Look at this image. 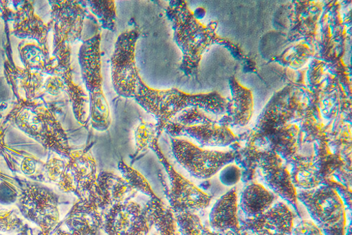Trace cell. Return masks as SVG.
I'll return each instance as SVG.
<instances>
[{
  "label": "cell",
  "mask_w": 352,
  "mask_h": 235,
  "mask_svg": "<svg viewBox=\"0 0 352 235\" xmlns=\"http://www.w3.org/2000/svg\"><path fill=\"white\" fill-rule=\"evenodd\" d=\"M133 99L155 117L157 137L176 115L187 109L195 107L214 114H221L226 109L225 102L217 95L189 94L176 88L157 90L146 85L142 78Z\"/></svg>",
  "instance_id": "cell-1"
},
{
  "label": "cell",
  "mask_w": 352,
  "mask_h": 235,
  "mask_svg": "<svg viewBox=\"0 0 352 235\" xmlns=\"http://www.w3.org/2000/svg\"><path fill=\"white\" fill-rule=\"evenodd\" d=\"M173 31V39L183 54L179 71L188 78L197 74L201 55L211 43V29L201 25L184 0H171L166 10Z\"/></svg>",
  "instance_id": "cell-2"
},
{
  "label": "cell",
  "mask_w": 352,
  "mask_h": 235,
  "mask_svg": "<svg viewBox=\"0 0 352 235\" xmlns=\"http://www.w3.org/2000/svg\"><path fill=\"white\" fill-rule=\"evenodd\" d=\"M101 34H95L80 47L78 62L85 92L89 98L90 124L93 128L107 131L111 124L110 108L103 90Z\"/></svg>",
  "instance_id": "cell-3"
},
{
  "label": "cell",
  "mask_w": 352,
  "mask_h": 235,
  "mask_svg": "<svg viewBox=\"0 0 352 235\" xmlns=\"http://www.w3.org/2000/svg\"><path fill=\"white\" fill-rule=\"evenodd\" d=\"M297 197L322 233L344 235L347 225L346 208L333 188L322 184L311 190H298Z\"/></svg>",
  "instance_id": "cell-4"
},
{
  "label": "cell",
  "mask_w": 352,
  "mask_h": 235,
  "mask_svg": "<svg viewBox=\"0 0 352 235\" xmlns=\"http://www.w3.org/2000/svg\"><path fill=\"white\" fill-rule=\"evenodd\" d=\"M140 32L133 28L117 38L111 58V82L116 93L134 98L141 78L135 63V49Z\"/></svg>",
  "instance_id": "cell-5"
},
{
  "label": "cell",
  "mask_w": 352,
  "mask_h": 235,
  "mask_svg": "<svg viewBox=\"0 0 352 235\" xmlns=\"http://www.w3.org/2000/svg\"><path fill=\"white\" fill-rule=\"evenodd\" d=\"M174 159L192 177L207 180L234 160L232 153L204 150L186 138L171 137Z\"/></svg>",
  "instance_id": "cell-6"
},
{
  "label": "cell",
  "mask_w": 352,
  "mask_h": 235,
  "mask_svg": "<svg viewBox=\"0 0 352 235\" xmlns=\"http://www.w3.org/2000/svg\"><path fill=\"white\" fill-rule=\"evenodd\" d=\"M163 165L169 180L167 199L174 213L195 212L206 209L210 205L212 197L204 192L176 170L162 153L158 138L149 144Z\"/></svg>",
  "instance_id": "cell-7"
},
{
  "label": "cell",
  "mask_w": 352,
  "mask_h": 235,
  "mask_svg": "<svg viewBox=\"0 0 352 235\" xmlns=\"http://www.w3.org/2000/svg\"><path fill=\"white\" fill-rule=\"evenodd\" d=\"M151 228L144 208L134 201L115 204L104 214L102 229L108 235H148Z\"/></svg>",
  "instance_id": "cell-8"
},
{
  "label": "cell",
  "mask_w": 352,
  "mask_h": 235,
  "mask_svg": "<svg viewBox=\"0 0 352 235\" xmlns=\"http://www.w3.org/2000/svg\"><path fill=\"white\" fill-rule=\"evenodd\" d=\"M258 174L266 188L299 212L297 189L293 186L290 172L278 155L263 154L258 163Z\"/></svg>",
  "instance_id": "cell-9"
},
{
  "label": "cell",
  "mask_w": 352,
  "mask_h": 235,
  "mask_svg": "<svg viewBox=\"0 0 352 235\" xmlns=\"http://www.w3.org/2000/svg\"><path fill=\"white\" fill-rule=\"evenodd\" d=\"M138 192L134 190L121 175L111 171L98 174L97 183L87 197L105 213L113 205L132 201Z\"/></svg>",
  "instance_id": "cell-10"
},
{
  "label": "cell",
  "mask_w": 352,
  "mask_h": 235,
  "mask_svg": "<svg viewBox=\"0 0 352 235\" xmlns=\"http://www.w3.org/2000/svg\"><path fill=\"white\" fill-rule=\"evenodd\" d=\"M295 220L296 214L289 205L278 200L262 216L244 220L241 226L256 235H292Z\"/></svg>",
  "instance_id": "cell-11"
},
{
  "label": "cell",
  "mask_w": 352,
  "mask_h": 235,
  "mask_svg": "<svg viewBox=\"0 0 352 235\" xmlns=\"http://www.w3.org/2000/svg\"><path fill=\"white\" fill-rule=\"evenodd\" d=\"M165 131L171 137L192 139L201 146H225L236 140V136L227 128L219 126L214 122L190 126H184L169 122Z\"/></svg>",
  "instance_id": "cell-12"
},
{
  "label": "cell",
  "mask_w": 352,
  "mask_h": 235,
  "mask_svg": "<svg viewBox=\"0 0 352 235\" xmlns=\"http://www.w3.org/2000/svg\"><path fill=\"white\" fill-rule=\"evenodd\" d=\"M239 201L236 189L232 188L215 202L210 214L212 230L217 233L226 231L241 232Z\"/></svg>",
  "instance_id": "cell-13"
},
{
  "label": "cell",
  "mask_w": 352,
  "mask_h": 235,
  "mask_svg": "<svg viewBox=\"0 0 352 235\" xmlns=\"http://www.w3.org/2000/svg\"><path fill=\"white\" fill-rule=\"evenodd\" d=\"M278 197L263 185L252 182L243 189L239 201V219H255L272 208Z\"/></svg>",
  "instance_id": "cell-14"
},
{
  "label": "cell",
  "mask_w": 352,
  "mask_h": 235,
  "mask_svg": "<svg viewBox=\"0 0 352 235\" xmlns=\"http://www.w3.org/2000/svg\"><path fill=\"white\" fill-rule=\"evenodd\" d=\"M68 165L80 199L89 195L98 178V164L93 155L82 150L71 153Z\"/></svg>",
  "instance_id": "cell-15"
},
{
  "label": "cell",
  "mask_w": 352,
  "mask_h": 235,
  "mask_svg": "<svg viewBox=\"0 0 352 235\" xmlns=\"http://www.w3.org/2000/svg\"><path fill=\"white\" fill-rule=\"evenodd\" d=\"M146 216L160 235H179L175 213L161 199H151L144 207Z\"/></svg>",
  "instance_id": "cell-16"
},
{
  "label": "cell",
  "mask_w": 352,
  "mask_h": 235,
  "mask_svg": "<svg viewBox=\"0 0 352 235\" xmlns=\"http://www.w3.org/2000/svg\"><path fill=\"white\" fill-rule=\"evenodd\" d=\"M292 165L291 180L297 190L314 189L324 183L312 162L298 158Z\"/></svg>",
  "instance_id": "cell-17"
},
{
  "label": "cell",
  "mask_w": 352,
  "mask_h": 235,
  "mask_svg": "<svg viewBox=\"0 0 352 235\" xmlns=\"http://www.w3.org/2000/svg\"><path fill=\"white\" fill-rule=\"evenodd\" d=\"M88 11L96 16L104 29L111 32L116 31V6L112 0H91L85 1Z\"/></svg>",
  "instance_id": "cell-18"
},
{
  "label": "cell",
  "mask_w": 352,
  "mask_h": 235,
  "mask_svg": "<svg viewBox=\"0 0 352 235\" xmlns=\"http://www.w3.org/2000/svg\"><path fill=\"white\" fill-rule=\"evenodd\" d=\"M118 168L122 177L137 192H140L151 199L160 198L155 193L148 181L136 169L130 166L124 161H120L118 163Z\"/></svg>",
  "instance_id": "cell-19"
},
{
  "label": "cell",
  "mask_w": 352,
  "mask_h": 235,
  "mask_svg": "<svg viewBox=\"0 0 352 235\" xmlns=\"http://www.w3.org/2000/svg\"><path fill=\"white\" fill-rule=\"evenodd\" d=\"M178 232L180 235H204V225L194 212L175 213Z\"/></svg>",
  "instance_id": "cell-20"
},
{
  "label": "cell",
  "mask_w": 352,
  "mask_h": 235,
  "mask_svg": "<svg viewBox=\"0 0 352 235\" xmlns=\"http://www.w3.org/2000/svg\"><path fill=\"white\" fill-rule=\"evenodd\" d=\"M157 137L156 124L142 122L135 131V140L137 150L142 152L148 149L149 144Z\"/></svg>",
  "instance_id": "cell-21"
},
{
  "label": "cell",
  "mask_w": 352,
  "mask_h": 235,
  "mask_svg": "<svg viewBox=\"0 0 352 235\" xmlns=\"http://www.w3.org/2000/svg\"><path fill=\"white\" fill-rule=\"evenodd\" d=\"M242 175L241 168L230 163L219 171V180L223 186L233 187L240 182Z\"/></svg>",
  "instance_id": "cell-22"
},
{
  "label": "cell",
  "mask_w": 352,
  "mask_h": 235,
  "mask_svg": "<svg viewBox=\"0 0 352 235\" xmlns=\"http://www.w3.org/2000/svg\"><path fill=\"white\" fill-rule=\"evenodd\" d=\"M292 235H325L312 220H302L293 227Z\"/></svg>",
  "instance_id": "cell-23"
},
{
  "label": "cell",
  "mask_w": 352,
  "mask_h": 235,
  "mask_svg": "<svg viewBox=\"0 0 352 235\" xmlns=\"http://www.w3.org/2000/svg\"><path fill=\"white\" fill-rule=\"evenodd\" d=\"M322 184H328L333 188L342 199L345 208L351 210V192L349 189L333 179L327 180Z\"/></svg>",
  "instance_id": "cell-24"
},
{
  "label": "cell",
  "mask_w": 352,
  "mask_h": 235,
  "mask_svg": "<svg viewBox=\"0 0 352 235\" xmlns=\"http://www.w3.org/2000/svg\"><path fill=\"white\" fill-rule=\"evenodd\" d=\"M204 235H219L216 232L209 229L208 227H204Z\"/></svg>",
  "instance_id": "cell-25"
},
{
  "label": "cell",
  "mask_w": 352,
  "mask_h": 235,
  "mask_svg": "<svg viewBox=\"0 0 352 235\" xmlns=\"http://www.w3.org/2000/svg\"><path fill=\"white\" fill-rule=\"evenodd\" d=\"M344 235H351V221L346 225Z\"/></svg>",
  "instance_id": "cell-26"
},
{
  "label": "cell",
  "mask_w": 352,
  "mask_h": 235,
  "mask_svg": "<svg viewBox=\"0 0 352 235\" xmlns=\"http://www.w3.org/2000/svg\"><path fill=\"white\" fill-rule=\"evenodd\" d=\"M241 235H256L250 230H241Z\"/></svg>",
  "instance_id": "cell-27"
}]
</instances>
